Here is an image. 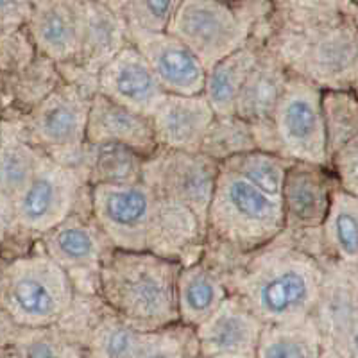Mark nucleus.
Instances as JSON below:
<instances>
[{
	"mask_svg": "<svg viewBox=\"0 0 358 358\" xmlns=\"http://www.w3.org/2000/svg\"><path fill=\"white\" fill-rule=\"evenodd\" d=\"M324 236L341 260L358 262V208L346 194H335L326 217Z\"/></svg>",
	"mask_w": 358,
	"mask_h": 358,
	"instance_id": "obj_29",
	"label": "nucleus"
},
{
	"mask_svg": "<svg viewBox=\"0 0 358 358\" xmlns=\"http://www.w3.org/2000/svg\"><path fill=\"white\" fill-rule=\"evenodd\" d=\"M219 171L220 163L203 152L158 147L143 159L142 183L151 188L155 196L187 206L206 226Z\"/></svg>",
	"mask_w": 358,
	"mask_h": 358,
	"instance_id": "obj_8",
	"label": "nucleus"
},
{
	"mask_svg": "<svg viewBox=\"0 0 358 358\" xmlns=\"http://www.w3.org/2000/svg\"><path fill=\"white\" fill-rule=\"evenodd\" d=\"M328 162L342 147L358 138V99L346 90L330 88L321 95Z\"/></svg>",
	"mask_w": 358,
	"mask_h": 358,
	"instance_id": "obj_26",
	"label": "nucleus"
},
{
	"mask_svg": "<svg viewBox=\"0 0 358 358\" xmlns=\"http://www.w3.org/2000/svg\"><path fill=\"white\" fill-rule=\"evenodd\" d=\"M290 163H292V159L283 158L281 155L252 149V151L242 152V155L226 159L224 163H220V167L235 172L245 181L260 188L262 192L280 199L281 188H283V181H285V174L289 171Z\"/></svg>",
	"mask_w": 358,
	"mask_h": 358,
	"instance_id": "obj_27",
	"label": "nucleus"
},
{
	"mask_svg": "<svg viewBox=\"0 0 358 358\" xmlns=\"http://www.w3.org/2000/svg\"><path fill=\"white\" fill-rule=\"evenodd\" d=\"M17 346L20 350V358H59V346L52 338L43 335H33V337H20L17 335Z\"/></svg>",
	"mask_w": 358,
	"mask_h": 358,
	"instance_id": "obj_37",
	"label": "nucleus"
},
{
	"mask_svg": "<svg viewBox=\"0 0 358 358\" xmlns=\"http://www.w3.org/2000/svg\"><path fill=\"white\" fill-rule=\"evenodd\" d=\"M206 242L249 255L283 231L281 199L268 196L235 172L220 167L208 208Z\"/></svg>",
	"mask_w": 358,
	"mask_h": 358,
	"instance_id": "obj_3",
	"label": "nucleus"
},
{
	"mask_svg": "<svg viewBox=\"0 0 358 358\" xmlns=\"http://www.w3.org/2000/svg\"><path fill=\"white\" fill-rule=\"evenodd\" d=\"M222 358H242V357H222Z\"/></svg>",
	"mask_w": 358,
	"mask_h": 358,
	"instance_id": "obj_45",
	"label": "nucleus"
},
{
	"mask_svg": "<svg viewBox=\"0 0 358 358\" xmlns=\"http://www.w3.org/2000/svg\"><path fill=\"white\" fill-rule=\"evenodd\" d=\"M18 322L9 315L8 312L0 308V348L6 346L8 342H13L18 335Z\"/></svg>",
	"mask_w": 358,
	"mask_h": 358,
	"instance_id": "obj_39",
	"label": "nucleus"
},
{
	"mask_svg": "<svg viewBox=\"0 0 358 358\" xmlns=\"http://www.w3.org/2000/svg\"><path fill=\"white\" fill-rule=\"evenodd\" d=\"M136 342H138V337L131 326L115 324L110 326L104 334L102 350L106 358H131Z\"/></svg>",
	"mask_w": 358,
	"mask_h": 358,
	"instance_id": "obj_33",
	"label": "nucleus"
},
{
	"mask_svg": "<svg viewBox=\"0 0 358 358\" xmlns=\"http://www.w3.org/2000/svg\"><path fill=\"white\" fill-rule=\"evenodd\" d=\"M206 233V226L192 210L156 196L147 251L181 265L194 264L203 257Z\"/></svg>",
	"mask_w": 358,
	"mask_h": 358,
	"instance_id": "obj_16",
	"label": "nucleus"
},
{
	"mask_svg": "<svg viewBox=\"0 0 358 358\" xmlns=\"http://www.w3.org/2000/svg\"><path fill=\"white\" fill-rule=\"evenodd\" d=\"M143 159L140 152L120 143H85L78 167L90 187L131 185L142 181Z\"/></svg>",
	"mask_w": 358,
	"mask_h": 358,
	"instance_id": "obj_24",
	"label": "nucleus"
},
{
	"mask_svg": "<svg viewBox=\"0 0 358 358\" xmlns=\"http://www.w3.org/2000/svg\"><path fill=\"white\" fill-rule=\"evenodd\" d=\"M99 2L110 6L111 9H115V11L120 13V9H122V6H124V2H126V0H99Z\"/></svg>",
	"mask_w": 358,
	"mask_h": 358,
	"instance_id": "obj_41",
	"label": "nucleus"
},
{
	"mask_svg": "<svg viewBox=\"0 0 358 358\" xmlns=\"http://www.w3.org/2000/svg\"><path fill=\"white\" fill-rule=\"evenodd\" d=\"M94 92L63 81L22 118V136L56 162L79 165L86 143L90 99Z\"/></svg>",
	"mask_w": 358,
	"mask_h": 358,
	"instance_id": "obj_6",
	"label": "nucleus"
},
{
	"mask_svg": "<svg viewBox=\"0 0 358 358\" xmlns=\"http://www.w3.org/2000/svg\"><path fill=\"white\" fill-rule=\"evenodd\" d=\"M13 204L17 228L41 236L76 210L90 206V185L81 169L47 156Z\"/></svg>",
	"mask_w": 358,
	"mask_h": 358,
	"instance_id": "obj_7",
	"label": "nucleus"
},
{
	"mask_svg": "<svg viewBox=\"0 0 358 358\" xmlns=\"http://www.w3.org/2000/svg\"><path fill=\"white\" fill-rule=\"evenodd\" d=\"M353 346H355V351L358 353V331L355 334V337H353Z\"/></svg>",
	"mask_w": 358,
	"mask_h": 358,
	"instance_id": "obj_42",
	"label": "nucleus"
},
{
	"mask_svg": "<svg viewBox=\"0 0 358 358\" xmlns=\"http://www.w3.org/2000/svg\"><path fill=\"white\" fill-rule=\"evenodd\" d=\"M13 79L18 85V99L27 104V111L65 81L59 66L41 54H38L36 59Z\"/></svg>",
	"mask_w": 358,
	"mask_h": 358,
	"instance_id": "obj_30",
	"label": "nucleus"
},
{
	"mask_svg": "<svg viewBox=\"0 0 358 358\" xmlns=\"http://www.w3.org/2000/svg\"><path fill=\"white\" fill-rule=\"evenodd\" d=\"M86 142L120 143L145 158L158 149L149 115L122 106L99 92L90 99Z\"/></svg>",
	"mask_w": 358,
	"mask_h": 358,
	"instance_id": "obj_19",
	"label": "nucleus"
},
{
	"mask_svg": "<svg viewBox=\"0 0 358 358\" xmlns=\"http://www.w3.org/2000/svg\"><path fill=\"white\" fill-rule=\"evenodd\" d=\"M331 178L326 165L292 162L281 188L283 208V235L299 238L313 229H321L330 213Z\"/></svg>",
	"mask_w": 358,
	"mask_h": 358,
	"instance_id": "obj_13",
	"label": "nucleus"
},
{
	"mask_svg": "<svg viewBox=\"0 0 358 358\" xmlns=\"http://www.w3.org/2000/svg\"><path fill=\"white\" fill-rule=\"evenodd\" d=\"M40 249L69 274L76 289L99 290V273L111 245L92 215V206L70 213L40 236Z\"/></svg>",
	"mask_w": 358,
	"mask_h": 358,
	"instance_id": "obj_11",
	"label": "nucleus"
},
{
	"mask_svg": "<svg viewBox=\"0 0 358 358\" xmlns=\"http://www.w3.org/2000/svg\"><path fill=\"white\" fill-rule=\"evenodd\" d=\"M17 228V217H15V204L9 196L0 190V244L8 238Z\"/></svg>",
	"mask_w": 358,
	"mask_h": 358,
	"instance_id": "obj_38",
	"label": "nucleus"
},
{
	"mask_svg": "<svg viewBox=\"0 0 358 358\" xmlns=\"http://www.w3.org/2000/svg\"><path fill=\"white\" fill-rule=\"evenodd\" d=\"M45 158L47 155L27 142L18 127L0 133V190L15 201Z\"/></svg>",
	"mask_w": 358,
	"mask_h": 358,
	"instance_id": "obj_25",
	"label": "nucleus"
},
{
	"mask_svg": "<svg viewBox=\"0 0 358 358\" xmlns=\"http://www.w3.org/2000/svg\"><path fill=\"white\" fill-rule=\"evenodd\" d=\"M258 335V317L242 297L228 296L203 322L201 341L213 353H236L249 348Z\"/></svg>",
	"mask_w": 358,
	"mask_h": 358,
	"instance_id": "obj_23",
	"label": "nucleus"
},
{
	"mask_svg": "<svg viewBox=\"0 0 358 358\" xmlns=\"http://www.w3.org/2000/svg\"><path fill=\"white\" fill-rule=\"evenodd\" d=\"M2 86H4V73L0 72V90H2Z\"/></svg>",
	"mask_w": 358,
	"mask_h": 358,
	"instance_id": "obj_43",
	"label": "nucleus"
},
{
	"mask_svg": "<svg viewBox=\"0 0 358 358\" xmlns=\"http://www.w3.org/2000/svg\"><path fill=\"white\" fill-rule=\"evenodd\" d=\"M178 262L151 251L111 248L102 260L99 292L127 326H162L178 317Z\"/></svg>",
	"mask_w": 358,
	"mask_h": 358,
	"instance_id": "obj_2",
	"label": "nucleus"
},
{
	"mask_svg": "<svg viewBox=\"0 0 358 358\" xmlns=\"http://www.w3.org/2000/svg\"><path fill=\"white\" fill-rule=\"evenodd\" d=\"M229 296L226 274L201 257L179 268L176 281L178 313L190 322L203 324Z\"/></svg>",
	"mask_w": 358,
	"mask_h": 358,
	"instance_id": "obj_22",
	"label": "nucleus"
},
{
	"mask_svg": "<svg viewBox=\"0 0 358 358\" xmlns=\"http://www.w3.org/2000/svg\"><path fill=\"white\" fill-rule=\"evenodd\" d=\"M262 358H308L301 341L287 334H271L262 344Z\"/></svg>",
	"mask_w": 358,
	"mask_h": 358,
	"instance_id": "obj_35",
	"label": "nucleus"
},
{
	"mask_svg": "<svg viewBox=\"0 0 358 358\" xmlns=\"http://www.w3.org/2000/svg\"><path fill=\"white\" fill-rule=\"evenodd\" d=\"M33 9V0H0V36L25 27Z\"/></svg>",
	"mask_w": 358,
	"mask_h": 358,
	"instance_id": "obj_34",
	"label": "nucleus"
},
{
	"mask_svg": "<svg viewBox=\"0 0 358 358\" xmlns=\"http://www.w3.org/2000/svg\"><path fill=\"white\" fill-rule=\"evenodd\" d=\"M215 111L204 94H167L151 115L158 147L199 152Z\"/></svg>",
	"mask_w": 358,
	"mask_h": 358,
	"instance_id": "obj_18",
	"label": "nucleus"
},
{
	"mask_svg": "<svg viewBox=\"0 0 358 358\" xmlns=\"http://www.w3.org/2000/svg\"><path fill=\"white\" fill-rule=\"evenodd\" d=\"M72 280L43 251L15 258L0 271V308L15 322L41 326L56 321L73 299Z\"/></svg>",
	"mask_w": 358,
	"mask_h": 358,
	"instance_id": "obj_5",
	"label": "nucleus"
},
{
	"mask_svg": "<svg viewBox=\"0 0 358 358\" xmlns=\"http://www.w3.org/2000/svg\"><path fill=\"white\" fill-rule=\"evenodd\" d=\"M290 72L265 40L258 62L245 79L236 101L235 113L248 122L273 120L278 102L285 92Z\"/></svg>",
	"mask_w": 358,
	"mask_h": 358,
	"instance_id": "obj_21",
	"label": "nucleus"
},
{
	"mask_svg": "<svg viewBox=\"0 0 358 358\" xmlns=\"http://www.w3.org/2000/svg\"><path fill=\"white\" fill-rule=\"evenodd\" d=\"M156 196L145 183L90 187L95 222L111 248L147 251Z\"/></svg>",
	"mask_w": 358,
	"mask_h": 358,
	"instance_id": "obj_10",
	"label": "nucleus"
},
{
	"mask_svg": "<svg viewBox=\"0 0 358 358\" xmlns=\"http://www.w3.org/2000/svg\"><path fill=\"white\" fill-rule=\"evenodd\" d=\"M38 50L29 36L27 27L0 36V72L6 76H18L36 59Z\"/></svg>",
	"mask_w": 358,
	"mask_h": 358,
	"instance_id": "obj_32",
	"label": "nucleus"
},
{
	"mask_svg": "<svg viewBox=\"0 0 358 358\" xmlns=\"http://www.w3.org/2000/svg\"><path fill=\"white\" fill-rule=\"evenodd\" d=\"M95 86L99 94L149 117L167 95L131 41L99 70Z\"/></svg>",
	"mask_w": 358,
	"mask_h": 358,
	"instance_id": "obj_15",
	"label": "nucleus"
},
{
	"mask_svg": "<svg viewBox=\"0 0 358 358\" xmlns=\"http://www.w3.org/2000/svg\"><path fill=\"white\" fill-rule=\"evenodd\" d=\"M129 41L151 66L165 94H203L206 66L178 36L169 31L156 33L129 27Z\"/></svg>",
	"mask_w": 358,
	"mask_h": 358,
	"instance_id": "obj_14",
	"label": "nucleus"
},
{
	"mask_svg": "<svg viewBox=\"0 0 358 358\" xmlns=\"http://www.w3.org/2000/svg\"><path fill=\"white\" fill-rule=\"evenodd\" d=\"M83 17V0H62L34 6L25 27L38 54L49 57L57 66H65L76 63L81 50Z\"/></svg>",
	"mask_w": 358,
	"mask_h": 358,
	"instance_id": "obj_17",
	"label": "nucleus"
},
{
	"mask_svg": "<svg viewBox=\"0 0 358 358\" xmlns=\"http://www.w3.org/2000/svg\"><path fill=\"white\" fill-rule=\"evenodd\" d=\"M317 85L290 73L273 115L280 155L292 162L326 165V136Z\"/></svg>",
	"mask_w": 358,
	"mask_h": 358,
	"instance_id": "obj_9",
	"label": "nucleus"
},
{
	"mask_svg": "<svg viewBox=\"0 0 358 358\" xmlns=\"http://www.w3.org/2000/svg\"><path fill=\"white\" fill-rule=\"evenodd\" d=\"M268 2H273L274 4V2H285V0H268Z\"/></svg>",
	"mask_w": 358,
	"mask_h": 358,
	"instance_id": "obj_44",
	"label": "nucleus"
},
{
	"mask_svg": "<svg viewBox=\"0 0 358 358\" xmlns=\"http://www.w3.org/2000/svg\"><path fill=\"white\" fill-rule=\"evenodd\" d=\"M183 0H126L120 9L129 27L143 31H167Z\"/></svg>",
	"mask_w": 358,
	"mask_h": 358,
	"instance_id": "obj_31",
	"label": "nucleus"
},
{
	"mask_svg": "<svg viewBox=\"0 0 358 358\" xmlns=\"http://www.w3.org/2000/svg\"><path fill=\"white\" fill-rule=\"evenodd\" d=\"M81 50L72 65L59 66L63 79L90 92H97L95 78L129 43V27L118 11L99 0H83Z\"/></svg>",
	"mask_w": 358,
	"mask_h": 358,
	"instance_id": "obj_12",
	"label": "nucleus"
},
{
	"mask_svg": "<svg viewBox=\"0 0 358 358\" xmlns=\"http://www.w3.org/2000/svg\"><path fill=\"white\" fill-rule=\"evenodd\" d=\"M131 358H174V357H172L165 348L156 344V342H145V344L136 342V348H134Z\"/></svg>",
	"mask_w": 358,
	"mask_h": 358,
	"instance_id": "obj_40",
	"label": "nucleus"
},
{
	"mask_svg": "<svg viewBox=\"0 0 358 358\" xmlns=\"http://www.w3.org/2000/svg\"><path fill=\"white\" fill-rule=\"evenodd\" d=\"M268 20L258 27L251 40L242 45L241 49L228 54L206 70L203 94L208 99V102L212 104L215 115L235 113L236 101H238L242 86L251 73L255 63L258 62L265 40H267L268 29H271Z\"/></svg>",
	"mask_w": 358,
	"mask_h": 358,
	"instance_id": "obj_20",
	"label": "nucleus"
},
{
	"mask_svg": "<svg viewBox=\"0 0 358 358\" xmlns=\"http://www.w3.org/2000/svg\"><path fill=\"white\" fill-rule=\"evenodd\" d=\"M319 267L283 233L249 252L228 274L229 290L257 317L287 321L305 312L319 290Z\"/></svg>",
	"mask_w": 358,
	"mask_h": 358,
	"instance_id": "obj_1",
	"label": "nucleus"
},
{
	"mask_svg": "<svg viewBox=\"0 0 358 358\" xmlns=\"http://www.w3.org/2000/svg\"><path fill=\"white\" fill-rule=\"evenodd\" d=\"M273 6L268 0H183L167 31L208 70L248 43L271 18Z\"/></svg>",
	"mask_w": 358,
	"mask_h": 358,
	"instance_id": "obj_4",
	"label": "nucleus"
},
{
	"mask_svg": "<svg viewBox=\"0 0 358 358\" xmlns=\"http://www.w3.org/2000/svg\"><path fill=\"white\" fill-rule=\"evenodd\" d=\"M331 159L335 162L344 188L350 192H358V138L342 147Z\"/></svg>",
	"mask_w": 358,
	"mask_h": 358,
	"instance_id": "obj_36",
	"label": "nucleus"
},
{
	"mask_svg": "<svg viewBox=\"0 0 358 358\" xmlns=\"http://www.w3.org/2000/svg\"><path fill=\"white\" fill-rule=\"evenodd\" d=\"M257 149L251 122L231 115H215L204 134L199 152L210 156L217 163H224L242 152Z\"/></svg>",
	"mask_w": 358,
	"mask_h": 358,
	"instance_id": "obj_28",
	"label": "nucleus"
}]
</instances>
